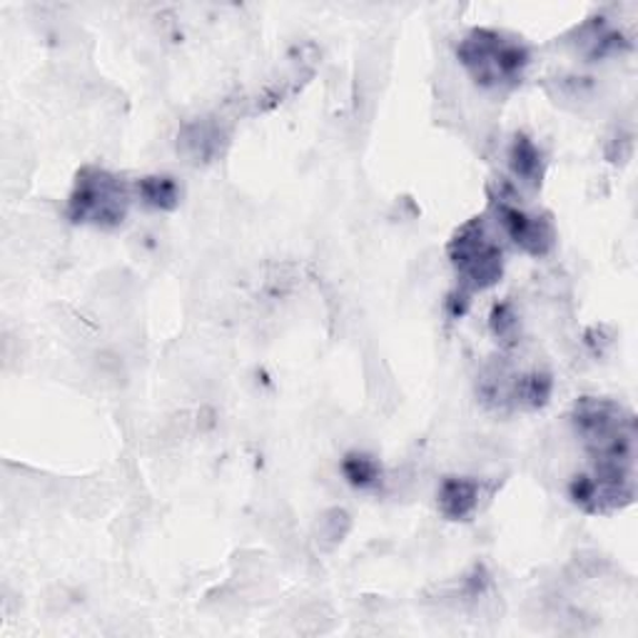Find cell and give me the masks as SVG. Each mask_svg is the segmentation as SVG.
I'll return each mask as SVG.
<instances>
[{"instance_id": "2", "label": "cell", "mask_w": 638, "mask_h": 638, "mask_svg": "<svg viewBox=\"0 0 638 638\" xmlns=\"http://www.w3.org/2000/svg\"><path fill=\"white\" fill-rule=\"evenodd\" d=\"M136 190L102 168H82L68 195V220L98 230H118L128 220Z\"/></svg>"}, {"instance_id": "9", "label": "cell", "mask_w": 638, "mask_h": 638, "mask_svg": "<svg viewBox=\"0 0 638 638\" xmlns=\"http://www.w3.org/2000/svg\"><path fill=\"white\" fill-rule=\"evenodd\" d=\"M554 392V379L549 372L534 369V372H519L517 387H514V407L517 409H541L549 405Z\"/></svg>"}, {"instance_id": "11", "label": "cell", "mask_w": 638, "mask_h": 638, "mask_svg": "<svg viewBox=\"0 0 638 638\" xmlns=\"http://www.w3.org/2000/svg\"><path fill=\"white\" fill-rule=\"evenodd\" d=\"M489 327H491V335L497 337L504 347L517 345L519 317H517V310H514L509 302L494 305V310L489 315Z\"/></svg>"}, {"instance_id": "7", "label": "cell", "mask_w": 638, "mask_h": 638, "mask_svg": "<svg viewBox=\"0 0 638 638\" xmlns=\"http://www.w3.org/2000/svg\"><path fill=\"white\" fill-rule=\"evenodd\" d=\"M509 168L514 172V178H517V182H521L524 188H531V190L541 188L544 156L537 148V142H534L529 136H524V132H519V136L511 142Z\"/></svg>"}, {"instance_id": "1", "label": "cell", "mask_w": 638, "mask_h": 638, "mask_svg": "<svg viewBox=\"0 0 638 638\" xmlns=\"http://www.w3.org/2000/svg\"><path fill=\"white\" fill-rule=\"evenodd\" d=\"M457 58L479 88L511 90L517 88L531 63V50L494 28H475L459 40Z\"/></svg>"}, {"instance_id": "12", "label": "cell", "mask_w": 638, "mask_h": 638, "mask_svg": "<svg viewBox=\"0 0 638 638\" xmlns=\"http://www.w3.org/2000/svg\"><path fill=\"white\" fill-rule=\"evenodd\" d=\"M349 531V517L342 509L327 511L322 519H319V539L329 544H339Z\"/></svg>"}, {"instance_id": "4", "label": "cell", "mask_w": 638, "mask_h": 638, "mask_svg": "<svg viewBox=\"0 0 638 638\" xmlns=\"http://www.w3.org/2000/svg\"><path fill=\"white\" fill-rule=\"evenodd\" d=\"M491 210L501 232L519 247L521 252L531 257H547L557 245V228L549 215L529 212L527 208L514 202L509 192L491 195Z\"/></svg>"}, {"instance_id": "3", "label": "cell", "mask_w": 638, "mask_h": 638, "mask_svg": "<svg viewBox=\"0 0 638 638\" xmlns=\"http://www.w3.org/2000/svg\"><path fill=\"white\" fill-rule=\"evenodd\" d=\"M447 255L459 277V290L467 295L489 290L504 277V250L484 218H471L461 225L451 235Z\"/></svg>"}, {"instance_id": "10", "label": "cell", "mask_w": 638, "mask_h": 638, "mask_svg": "<svg viewBox=\"0 0 638 638\" xmlns=\"http://www.w3.org/2000/svg\"><path fill=\"white\" fill-rule=\"evenodd\" d=\"M342 475L355 489H372L382 481V467L372 455L365 451H349L342 459Z\"/></svg>"}, {"instance_id": "6", "label": "cell", "mask_w": 638, "mask_h": 638, "mask_svg": "<svg viewBox=\"0 0 638 638\" xmlns=\"http://www.w3.org/2000/svg\"><path fill=\"white\" fill-rule=\"evenodd\" d=\"M479 484L469 477H447L439 484L437 507L449 521H469L479 509Z\"/></svg>"}, {"instance_id": "5", "label": "cell", "mask_w": 638, "mask_h": 638, "mask_svg": "<svg viewBox=\"0 0 638 638\" xmlns=\"http://www.w3.org/2000/svg\"><path fill=\"white\" fill-rule=\"evenodd\" d=\"M230 132L218 118H198L188 122L180 132L178 148L185 158L195 165H208L222 156L228 146Z\"/></svg>"}, {"instance_id": "8", "label": "cell", "mask_w": 638, "mask_h": 638, "mask_svg": "<svg viewBox=\"0 0 638 638\" xmlns=\"http://www.w3.org/2000/svg\"><path fill=\"white\" fill-rule=\"evenodd\" d=\"M132 190H136V198L146 205V208L158 212L175 210L182 198L180 182L170 178V175H146V178H140L132 185Z\"/></svg>"}]
</instances>
